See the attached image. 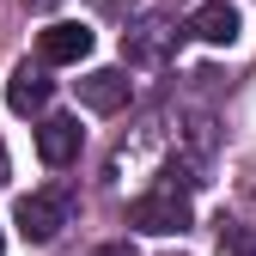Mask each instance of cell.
<instances>
[{
    "mask_svg": "<svg viewBox=\"0 0 256 256\" xmlns=\"http://www.w3.org/2000/svg\"><path fill=\"white\" fill-rule=\"evenodd\" d=\"M128 226L134 232H152V238H171L189 226V189H177L171 177H158L146 196L128 202Z\"/></svg>",
    "mask_w": 256,
    "mask_h": 256,
    "instance_id": "1",
    "label": "cell"
},
{
    "mask_svg": "<svg viewBox=\"0 0 256 256\" xmlns=\"http://www.w3.org/2000/svg\"><path fill=\"white\" fill-rule=\"evenodd\" d=\"M158 134H165V116H152V122H140V134H134V140H122V146L110 152V165H104V177H110V183H122V171H140L146 158H152V146H158Z\"/></svg>",
    "mask_w": 256,
    "mask_h": 256,
    "instance_id": "8",
    "label": "cell"
},
{
    "mask_svg": "<svg viewBox=\"0 0 256 256\" xmlns=\"http://www.w3.org/2000/svg\"><path fill=\"white\" fill-rule=\"evenodd\" d=\"M92 256H140L134 244H128V238H116V244H98V250H92Z\"/></svg>",
    "mask_w": 256,
    "mask_h": 256,
    "instance_id": "11",
    "label": "cell"
},
{
    "mask_svg": "<svg viewBox=\"0 0 256 256\" xmlns=\"http://www.w3.org/2000/svg\"><path fill=\"white\" fill-rule=\"evenodd\" d=\"M220 256H256V232L238 220H220Z\"/></svg>",
    "mask_w": 256,
    "mask_h": 256,
    "instance_id": "10",
    "label": "cell"
},
{
    "mask_svg": "<svg viewBox=\"0 0 256 256\" xmlns=\"http://www.w3.org/2000/svg\"><path fill=\"white\" fill-rule=\"evenodd\" d=\"M189 37H202V43H232V37H238L232 0H202V6L189 12Z\"/></svg>",
    "mask_w": 256,
    "mask_h": 256,
    "instance_id": "9",
    "label": "cell"
},
{
    "mask_svg": "<svg viewBox=\"0 0 256 256\" xmlns=\"http://www.w3.org/2000/svg\"><path fill=\"white\" fill-rule=\"evenodd\" d=\"M68 220H74V189L68 183L30 189V196L18 202V232H24V244H55Z\"/></svg>",
    "mask_w": 256,
    "mask_h": 256,
    "instance_id": "3",
    "label": "cell"
},
{
    "mask_svg": "<svg viewBox=\"0 0 256 256\" xmlns=\"http://www.w3.org/2000/svg\"><path fill=\"white\" fill-rule=\"evenodd\" d=\"M0 250H6V238H0Z\"/></svg>",
    "mask_w": 256,
    "mask_h": 256,
    "instance_id": "14",
    "label": "cell"
},
{
    "mask_svg": "<svg viewBox=\"0 0 256 256\" xmlns=\"http://www.w3.org/2000/svg\"><path fill=\"white\" fill-rule=\"evenodd\" d=\"M92 55V30L86 24H49L37 37V61L43 68H74V61Z\"/></svg>",
    "mask_w": 256,
    "mask_h": 256,
    "instance_id": "7",
    "label": "cell"
},
{
    "mask_svg": "<svg viewBox=\"0 0 256 256\" xmlns=\"http://www.w3.org/2000/svg\"><path fill=\"white\" fill-rule=\"evenodd\" d=\"M24 6H30V12H49V6H61V0H24Z\"/></svg>",
    "mask_w": 256,
    "mask_h": 256,
    "instance_id": "13",
    "label": "cell"
},
{
    "mask_svg": "<svg viewBox=\"0 0 256 256\" xmlns=\"http://www.w3.org/2000/svg\"><path fill=\"white\" fill-rule=\"evenodd\" d=\"M49 98H55L49 68H43V61H37V68H30V61H18L12 80H6V104H12L18 116H43V110H49Z\"/></svg>",
    "mask_w": 256,
    "mask_h": 256,
    "instance_id": "6",
    "label": "cell"
},
{
    "mask_svg": "<svg viewBox=\"0 0 256 256\" xmlns=\"http://www.w3.org/2000/svg\"><path fill=\"white\" fill-rule=\"evenodd\" d=\"M189 24L165 18V12H140L134 24L122 30V61L128 68H165V61L177 55V37H183Z\"/></svg>",
    "mask_w": 256,
    "mask_h": 256,
    "instance_id": "2",
    "label": "cell"
},
{
    "mask_svg": "<svg viewBox=\"0 0 256 256\" xmlns=\"http://www.w3.org/2000/svg\"><path fill=\"white\" fill-rule=\"evenodd\" d=\"M128 98H134V80H128L122 68H92V74L80 80V104H86V110H98V116L128 110Z\"/></svg>",
    "mask_w": 256,
    "mask_h": 256,
    "instance_id": "5",
    "label": "cell"
},
{
    "mask_svg": "<svg viewBox=\"0 0 256 256\" xmlns=\"http://www.w3.org/2000/svg\"><path fill=\"white\" fill-rule=\"evenodd\" d=\"M80 146H86L80 116H43L37 122V158H43L49 171H68L74 158H80Z\"/></svg>",
    "mask_w": 256,
    "mask_h": 256,
    "instance_id": "4",
    "label": "cell"
},
{
    "mask_svg": "<svg viewBox=\"0 0 256 256\" xmlns=\"http://www.w3.org/2000/svg\"><path fill=\"white\" fill-rule=\"evenodd\" d=\"M12 183V158H6V140H0V189Z\"/></svg>",
    "mask_w": 256,
    "mask_h": 256,
    "instance_id": "12",
    "label": "cell"
}]
</instances>
